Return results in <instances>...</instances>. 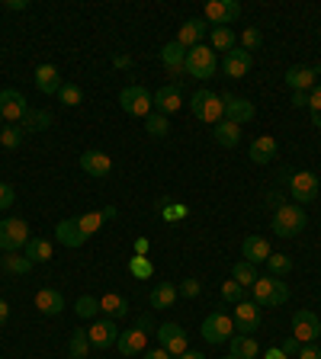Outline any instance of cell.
I'll list each match as a JSON object with an SVG mask.
<instances>
[{"label":"cell","mask_w":321,"mask_h":359,"mask_svg":"<svg viewBox=\"0 0 321 359\" xmlns=\"http://www.w3.org/2000/svg\"><path fill=\"white\" fill-rule=\"evenodd\" d=\"M251 295H254V305H263V308H280L289 302V283L277 276H257V283L251 285Z\"/></svg>","instance_id":"6da1fadb"},{"label":"cell","mask_w":321,"mask_h":359,"mask_svg":"<svg viewBox=\"0 0 321 359\" xmlns=\"http://www.w3.org/2000/svg\"><path fill=\"white\" fill-rule=\"evenodd\" d=\"M306 209L302 205H289V202H283V205H277V212H273V234L277 238H296V234L306 231Z\"/></svg>","instance_id":"7a4b0ae2"},{"label":"cell","mask_w":321,"mask_h":359,"mask_svg":"<svg viewBox=\"0 0 321 359\" xmlns=\"http://www.w3.org/2000/svg\"><path fill=\"white\" fill-rule=\"evenodd\" d=\"M190 109H193V116L199 122H206V126H218V122L225 119L222 97H216L209 90H196L193 97H190Z\"/></svg>","instance_id":"3957f363"},{"label":"cell","mask_w":321,"mask_h":359,"mask_svg":"<svg viewBox=\"0 0 321 359\" xmlns=\"http://www.w3.org/2000/svg\"><path fill=\"white\" fill-rule=\"evenodd\" d=\"M119 106L122 112L135 116V119H148L151 106H155V93H148V87H142V83H129L119 93Z\"/></svg>","instance_id":"277c9868"},{"label":"cell","mask_w":321,"mask_h":359,"mask_svg":"<svg viewBox=\"0 0 321 359\" xmlns=\"http://www.w3.org/2000/svg\"><path fill=\"white\" fill-rule=\"evenodd\" d=\"M218 71V58L209 45H196L187 52V74L196 77V81H209L212 74Z\"/></svg>","instance_id":"5b68a950"},{"label":"cell","mask_w":321,"mask_h":359,"mask_svg":"<svg viewBox=\"0 0 321 359\" xmlns=\"http://www.w3.org/2000/svg\"><path fill=\"white\" fill-rule=\"evenodd\" d=\"M199 334H202V340H206V344H212V346L228 344V340L235 337V321H232V314H225V311L209 314V318L202 321Z\"/></svg>","instance_id":"8992f818"},{"label":"cell","mask_w":321,"mask_h":359,"mask_svg":"<svg viewBox=\"0 0 321 359\" xmlns=\"http://www.w3.org/2000/svg\"><path fill=\"white\" fill-rule=\"evenodd\" d=\"M26 244H30V224L22 218H4L0 222V250L13 254V250H20Z\"/></svg>","instance_id":"52a82bcc"},{"label":"cell","mask_w":321,"mask_h":359,"mask_svg":"<svg viewBox=\"0 0 321 359\" xmlns=\"http://www.w3.org/2000/svg\"><path fill=\"white\" fill-rule=\"evenodd\" d=\"M26 112H30V103H26V97H22L20 90H13V87L0 90V119L7 122V126H20Z\"/></svg>","instance_id":"ba28073f"},{"label":"cell","mask_w":321,"mask_h":359,"mask_svg":"<svg viewBox=\"0 0 321 359\" xmlns=\"http://www.w3.org/2000/svg\"><path fill=\"white\" fill-rule=\"evenodd\" d=\"M238 16H241L238 0H209L206 10H202V20L209 22L212 29H216V26H232Z\"/></svg>","instance_id":"9c48e42d"},{"label":"cell","mask_w":321,"mask_h":359,"mask_svg":"<svg viewBox=\"0 0 321 359\" xmlns=\"http://www.w3.org/2000/svg\"><path fill=\"white\" fill-rule=\"evenodd\" d=\"M318 189H321V183L312 170H299L289 177V196L299 202V205H308V202L318 199Z\"/></svg>","instance_id":"30bf717a"},{"label":"cell","mask_w":321,"mask_h":359,"mask_svg":"<svg viewBox=\"0 0 321 359\" xmlns=\"http://www.w3.org/2000/svg\"><path fill=\"white\" fill-rule=\"evenodd\" d=\"M232 321H235V334L254 337L257 330H261V305H254V302H247V299L238 302V305H235Z\"/></svg>","instance_id":"8fae6325"},{"label":"cell","mask_w":321,"mask_h":359,"mask_svg":"<svg viewBox=\"0 0 321 359\" xmlns=\"http://www.w3.org/2000/svg\"><path fill=\"white\" fill-rule=\"evenodd\" d=\"M292 337L299 340V344H315L321 337V321L315 311H306V308H299V311L292 314Z\"/></svg>","instance_id":"7c38bea8"},{"label":"cell","mask_w":321,"mask_h":359,"mask_svg":"<svg viewBox=\"0 0 321 359\" xmlns=\"http://www.w3.org/2000/svg\"><path fill=\"white\" fill-rule=\"evenodd\" d=\"M119 334H122V330L116 327V321H112V318H97V321L90 324V330H87L90 346H97V350H110V346H116Z\"/></svg>","instance_id":"4fadbf2b"},{"label":"cell","mask_w":321,"mask_h":359,"mask_svg":"<svg viewBox=\"0 0 321 359\" xmlns=\"http://www.w3.org/2000/svg\"><path fill=\"white\" fill-rule=\"evenodd\" d=\"M155 334H157V340H161V346H164L173 359L183 356V353L190 350V346H187V330L180 327V324H173V321L171 324H161Z\"/></svg>","instance_id":"5bb4252c"},{"label":"cell","mask_w":321,"mask_h":359,"mask_svg":"<svg viewBox=\"0 0 321 359\" xmlns=\"http://www.w3.org/2000/svg\"><path fill=\"white\" fill-rule=\"evenodd\" d=\"M81 170L87 173V177H93V180H103V177H110V170H112V157L106 154V151H84L81 154Z\"/></svg>","instance_id":"9a60e30c"},{"label":"cell","mask_w":321,"mask_h":359,"mask_svg":"<svg viewBox=\"0 0 321 359\" xmlns=\"http://www.w3.org/2000/svg\"><path fill=\"white\" fill-rule=\"evenodd\" d=\"M222 103H225V119L228 122H238V126H244V122L254 119V103L244 97H235V93H222Z\"/></svg>","instance_id":"2e32d148"},{"label":"cell","mask_w":321,"mask_h":359,"mask_svg":"<svg viewBox=\"0 0 321 359\" xmlns=\"http://www.w3.org/2000/svg\"><path fill=\"white\" fill-rule=\"evenodd\" d=\"M161 65L167 67V74L180 81V77L187 74V48H183L180 42L164 45V48H161Z\"/></svg>","instance_id":"e0dca14e"},{"label":"cell","mask_w":321,"mask_h":359,"mask_svg":"<svg viewBox=\"0 0 321 359\" xmlns=\"http://www.w3.org/2000/svg\"><path fill=\"white\" fill-rule=\"evenodd\" d=\"M321 74V65L315 67H289L286 71V87H292V93H308V90L315 87V77Z\"/></svg>","instance_id":"ac0fdd59"},{"label":"cell","mask_w":321,"mask_h":359,"mask_svg":"<svg viewBox=\"0 0 321 359\" xmlns=\"http://www.w3.org/2000/svg\"><path fill=\"white\" fill-rule=\"evenodd\" d=\"M209 36V22L206 20H187L183 26H180V32H177V39L173 42H180L183 48H196V45H202V39Z\"/></svg>","instance_id":"d6986e66"},{"label":"cell","mask_w":321,"mask_h":359,"mask_svg":"<svg viewBox=\"0 0 321 359\" xmlns=\"http://www.w3.org/2000/svg\"><path fill=\"white\" fill-rule=\"evenodd\" d=\"M148 330L142 327H132V330H122L119 340H116V346H119L122 356H138V353L148 350Z\"/></svg>","instance_id":"ffe728a7"},{"label":"cell","mask_w":321,"mask_h":359,"mask_svg":"<svg viewBox=\"0 0 321 359\" xmlns=\"http://www.w3.org/2000/svg\"><path fill=\"white\" fill-rule=\"evenodd\" d=\"M180 106H183V93H180V83H167V87H161L155 93V109L161 112V116H171V112H177Z\"/></svg>","instance_id":"44dd1931"},{"label":"cell","mask_w":321,"mask_h":359,"mask_svg":"<svg viewBox=\"0 0 321 359\" xmlns=\"http://www.w3.org/2000/svg\"><path fill=\"white\" fill-rule=\"evenodd\" d=\"M273 254L270 250V241L261 238V234H251V238H244V244H241V257H244L247 263H267V257Z\"/></svg>","instance_id":"7402d4cb"},{"label":"cell","mask_w":321,"mask_h":359,"mask_svg":"<svg viewBox=\"0 0 321 359\" xmlns=\"http://www.w3.org/2000/svg\"><path fill=\"white\" fill-rule=\"evenodd\" d=\"M251 65H254V55L244 52V48H232L222 61V67H225V74L228 77H244L247 71H251Z\"/></svg>","instance_id":"603a6c76"},{"label":"cell","mask_w":321,"mask_h":359,"mask_svg":"<svg viewBox=\"0 0 321 359\" xmlns=\"http://www.w3.org/2000/svg\"><path fill=\"white\" fill-rule=\"evenodd\" d=\"M36 308L45 314V318H58L65 311V295L58 289H39L36 292Z\"/></svg>","instance_id":"cb8c5ba5"},{"label":"cell","mask_w":321,"mask_h":359,"mask_svg":"<svg viewBox=\"0 0 321 359\" xmlns=\"http://www.w3.org/2000/svg\"><path fill=\"white\" fill-rule=\"evenodd\" d=\"M247 157H251L254 164H270V161L277 157V138H273V135H261V138H254Z\"/></svg>","instance_id":"d4e9b609"},{"label":"cell","mask_w":321,"mask_h":359,"mask_svg":"<svg viewBox=\"0 0 321 359\" xmlns=\"http://www.w3.org/2000/svg\"><path fill=\"white\" fill-rule=\"evenodd\" d=\"M32 81H36V87L42 90V93H48V97L61 90V74H58V67L55 65H39L36 74H32Z\"/></svg>","instance_id":"484cf974"},{"label":"cell","mask_w":321,"mask_h":359,"mask_svg":"<svg viewBox=\"0 0 321 359\" xmlns=\"http://www.w3.org/2000/svg\"><path fill=\"white\" fill-rule=\"evenodd\" d=\"M228 346H232L235 359H257L261 356V344H257L254 337H247V334H235L232 340H228Z\"/></svg>","instance_id":"4316f807"},{"label":"cell","mask_w":321,"mask_h":359,"mask_svg":"<svg viewBox=\"0 0 321 359\" xmlns=\"http://www.w3.org/2000/svg\"><path fill=\"white\" fill-rule=\"evenodd\" d=\"M55 234H58V244H65V247H81V244H87V238H84L81 228H77V218H65V222H58Z\"/></svg>","instance_id":"83f0119b"},{"label":"cell","mask_w":321,"mask_h":359,"mask_svg":"<svg viewBox=\"0 0 321 359\" xmlns=\"http://www.w3.org/2000/svg\"><path fill=\"white\" fill-rule=\"evenodd\" d=\"M129 299L126 295H119V292H110V295H103V299H100V311L106 314V318H112V321H116V318H126L129 314Z\"/></svg>","instance_id":"f1b7e54d"},{"label":"cell","mask_w":321,"mask_h":359,"mask_svg":"<svg viewBox=\"0 0 321 359\" xmlns=\"http://www.w3.org/2000/svg\"><path fill=\"white\" fill-rule=\"evenodd\" d=\"M212 138H216L222 148H235V144L241 142V126H238V122L222 119L218 126H212Z\"/></svg>","instance_id":"f546056e"},{"label":"cell","mask_w":321,"mask_h":359,"mask_svg":"<svg viewBox=\"0 0 321 359\" xmlns=\"http://www.w3.org/2000/svg\"><path fill=\"white\" fill-rule=\"evenodd\" d=\"M22 254L30 257L32 263H48L55 257V247H52V241H45V238H30V244L22 247Z\"/></svg>","instance_id":"4dcf8cb0"},{"label":"cell","mask_w":321,"mask_h":359,"mask_svg":"<svg viewBox=\"0 0 321 359\" xmlns=\"http://www.w3.org/2000/svg\"><path fill=\"white\" fill-rule=\"evenodd\" d=\"M209 36H212V52H232V48H238V39H235V32H232V26H216V29H209Z\"/></svg>","instance_id":"1f68e13d"},{"label":"cell","mask_w":321,"mask_h":359,"mask_svg":"<svg viewBox=\"0 0 321 359\" xmlns=\"http://www.w3.org/2000/svg\"><path fill=\"white\" fill-rule=\"evenodd\" d=\"M20 128H22V135H26V132H45V128H52V112H45V109H30L26 116H22Z\"/></svg>","instance_id":"d6a6232c"},{"label":"cell","mask_w":321,"mask_h":359,"mask_svg":"<svg viewBox=\"0 0 321 359\" xmlns=\"http://www.w3.org/2000/svg\"><path fill=\"white\" fill-rule=\"evenodd\" d=\"M0 269H4V273H13V276H22V273L32 269V260L26 254H20V250H13V254L0 257Z\"/></svg>","instance_id":"836d02e7"},{"label":"cell","mask_w":321,"mask_h":359,"mask_svg":"<svg viewBox=\"0 0 321 359\" xmlns=\"http://www.w3.org/2000/svg\"><path fill=\"white\" fill-rule=\"evenodd\" d=\"M177 302V285L173 283H157L151 289V308H171Z\"/></svg>","instance_id":"e575fe53"},{"label":"cell","mask_w":321,"mask_h":359,"mask_svg":"<svg viewBox=\"0 0 321 359\" xmlns=\"http://www.w3.org/2000/svg\"><path fill=\"white\" fill-rule=\"evenodd\" d=\"M232 279L238 285H244V289H251V285L257 283V266H254V263H247V260H238L232 266Z\"/></svg>","instance_id":"d590c367"},{"label":"cell","mask_w":321,"mask_h":359,"mask_svg":"<svg viewBox=\"0 0 321 359\" xmlns=\"http://www.w3.org/2000/svg\"><path fill=\"white\" fill-rule=\"evenodd\" d=\"M74 314L81 318V321H97L100 299H93V295H81V299L74 302Z\"/></svg>","instance_id":"8d00e7d4"},{"label":"cell","mask_w":321,"mask_h":359,"mask_svg":"<svg viewBox=\"0 0 321 359\" xmlns=\"http://www.w3.org/2000/svg\"><path fill=\"white\" fill-rule=\"evenodd\" d=\"M67 353H71V359H87V353H90V337H87V330H74V334H71Z\"/></svg>","instance_id":"74e56055"},{"label":"cell","mask_w":321,"mask_h":359,"mask_svg":"<svg viewBox=\"0 0 321 359\" xmlns=\"http://www.w3.org/2000/svg\"><path fill=\"white\" fill-rule=\"evenodd\" d=\"M58 103H61V106H67V109H74V106H81V103H84V90L77 87V83H61V90H58Z\"/></svg>","instance_id":"f35d334b"},{"label":"cell","mask_w":321,"mask_h":359,"mask_svg":"<svg viewBox=\"0 0 321 359\" xmlns=\"http://www.w3.org/2000/svg\"><path fill=\"white\" fill-rule=\"evenodd\" d=\"M145 132H148L151 138H164V135L171 132V122H167V116H161V112H151L148 119H145Z\"/></svg>","instance_id":"ab89813d"},{"label":"cell","mask_w":321,"mask_h":359,"mask_svg":"<svg viewBox=\"0 0 321 359\" xmlns=\"http://www.w3.org/2000/svg\"><path fill=\"white\" fill-rule=\"evenodd\" d=\"M157 212H161V218L164 222H177V218H187V205H180V202H171V199H161L157 202Z\"/></svg>","instance_id":"60d3db41"},{"label":"cell","mask_w":321,"mask_h":359,"mask_svg":"<svg viewBox=\"0 0 321 359\" xmlns=\"http://www.w3.org/2000/svg\"><path fill=\"white\" fill-rule=\"evenodd\" d=\"M267 266H270V276L283 279V276H289L292 260H289V257H286V254H270V257H267Z\"/></svg>","instance_id":"b9f144b4"},{"label":"cell","mask_w":321,"mask_h":359,"mask_svg":"<svg viewBox=\"0 0 321 359\" xmlns=\"http://www.w3.org/2000/svg\"><path fill=\"white\" fill-rule=\"evenodd\" d=\"M129 273H132L135 279H151L155 276V263H151L148 257H132V260H129Z\"/></svg>","instance_id":"7bdbcfd3"},{"label":"cell","mask_w":321,"mask_h":359,"mask_svg":"<svg viewBox=\"0 0 321 359\" xmlns=\"http://www.w3.org/2000/svg\"><path fill=\"white\" fill-rule=\"evenodd\" d=\"M0 144H4L7 151L20 148V144H22V128L20 126H4V128H0Z\"/></svg>","instance_id":"ee69618b"},{"label":"cell","mask_w":321,"mask_h":359,"mask_svg":"<svg viewBox=\"0 0 321 359\" xmlns=\"http://www.w3.org/2000/svg\"><path fill=\"white\" fill-rule=\"evenodd\" d=\"M261 45H263L261 29H254V26H251V29H244V32H241V48H244V52H257Z\"/></svg>","instance_id":"f6af8a7d"},{"label":"cell","mask_w":321,"mask_h":359,"mask_svg":"<svg viewBox=\"0 0 321 359\" xmlns=\"http://www.w3.org/2000/svg\"><path fill=\"white\" fill-rule=\"evenodd\" d=\"M222 299L232 302V305H238V302H244V285H238L235 279H228V283H222Z\"/></svg>","instance_id":"bcb514c9"},{"label":"cell","mask_w":321,"mask_h":359,"mask_svg":"<svg viewBox=\"0 0 321 359\" xmlns=\"http://www.w3.org/2000/svg\"><path fill=\"white\" fill-rule=\"evenodd\" d=\"M16 202V193H13V187L10 183H0V212H7L10 205Z\"/></svg>","instance_id":"7dc6e473"},{"label":"cell","mask_w":321,"mask_h":359,"mask_svg":"<svg viewBox=\"0 0 321 359\" xmlns=\"http://www.w3.org/2000/svg\"><path fill=\"white\" fill-rule=\"evenodd\" d=\"M199 279H187V283H180L177 285V295H187V299H196V295H199Z\"/></svg>","instance_id":"c3c4849f"},{"label":"cell","mask_w":321,"mask_h":359,"mask_svg":"<svg viewBox=\"0 0 321 359\" xmlns=\"http://www.w3.org/2000/svg\"><path fill=\"white\" fill-rule=\"evenodd\" d=\"M280 350H283L286 356H299L302 344H299V340H296V337H283V340H280Z\"/></svg>","instance_id":"681fc988"},{"label":"cell","mask_w":321,"mask_h":359,"mask_svg":"<svg viewBox=\"0 0 321 359\" xmlns=\"http://www.w3.org/2000/svg\"><path fill=\"white\" fill-rule=\"evenodd\" d=\"M308 109L321 112V83H315V87L308 90Z\"/></svg>","instance_id":"f907efd6"},{"label":"cell","mask_w":321,"mask_h":359,"mask_svg":"<svg viewBox=\"0 0 321 359\" xmlns=\"http://www.w3.org/2000/svg\"><path fill=\"white\" fill-rule=\"evenodd\" d=\"M299 359H321V346H315V344H302Z\"/></svg>","instance_id":"816d5d0a"},{"label":"cell","mask_w":321,"mask_h":359,"mask_svg":"<svg viewBox=\"0 0 321 359\" xmlns=\"http://www.w3.org/2000/svg\"><path fill=\"white\" fill-rule=\"evenodd\" d=\"M142 356H145V359H173V356H171V353H167V350H164V346H157V350H145V353H142Z\"/></svg>","instance_id":"f5cc1de1"},{"label":"cell","mask_w":321,"mask_h":359,"mask_svg":"<svg viewBox=\"0 0 321 359\" xmlns=\"http://www.w3.org/2000/svg\"><path fill=\"white\" fill-rule=\"evenodd\" d=\"M135 327L148 330V334H151V330H157V327H155V321H151V314H142V318H138V324H135Z\"/></svg>","instance_id":"db71d44e"},{"label":"cell","mask_w":321,"mask_h":359,"mask_svg":"<svg viewBox=\"0 0 321 359\" xmlns=\"http://www.w3.org/2000/svg\"><path fill=\"white\" fill-rule=\"evenodd\" d=\"M148 238H138V241H135V257H145V254H148Z\"/></svg>","instance_id":"11a10c76"},{"label":"cell","mask_w":321,"mask_h":359,"mask_svg":"<svg viewBox=\"0 0 321 359\" xmlns=\"http://www.w3.org/2000/svg\"><path fill=\"white\" fill-rule=\"evenodd\" d=\"M10 321V305H7V299H0V327Z\"/></svg>","instance_id":"9f6ffc18"},{"label":"cell","mask_w":321,"mask_h":359,"mask_svg":"<svg viewBox=\"0 0 321 359\" xmlns=\"http://www.w3.org/2000/svg\"><path fill=\"white\" fill-rule=\"evenodd\" d=\"M263 359H289V356H286V353L280 350V346H270V350L263 353Z\"/></svg>","instance_id":"6f0895ef"},{"label":"cell","mask_w":321,"mask_h":359,"mask_svg":"<svg viewBox=\"0 0 321 359\" xmlns=\"http://www.w3.org/2000/svg\"><path fill=\"white\" fill-rule=\"evenodd\" d=\"M292 106H296V109L308 106V93H292Z\"/></svg>","instance_id":"680465c9"},{"label":"cell","mask_w":321,"mask_h":359,"mask_svg":"<svg viewBox=\"0 0 321 359\" xmlns=\"http://www.w3.org/2000/svg\"><path fill=\"white\" fill-rule=\"evenodd\" d=\"M4 7H7V10H26V7H30V4H26V0H7Z\"/></svg>","instance_id":"91938a15"},{"label":"cell","mask_w":321,"mask_h":359,"mask_svg":"<svg viewBox=\"0 0 321 359\" xmlns=\"http://www.w3.org/2000/svg\"><path fill=\"white\" fill-rule=\"evenodd\" d=\"M177 359H206V356H202V353H196V350H187L183 356H177Z\"/></svg>","instance_id":"94428289"},{"label":"cell","mask_w":321,"mask_h":359,"mask_svg":"<svg viewBox=\"0 0 321 359\" xmlns=\"http://www.w3.org/2000/svg\"><path fill=\"white\" fill-rule=\"evenodd\" d=\"M312 122H315V128H321V112H312Z\"/></svg>","instance_id":"6125c7cd"},{"label":"cell","mask_w":321,"mask_h":359,"mask_svg":"<svg viewBox=\"0 0 321 359\" xmlns=\"http://www.w3.org/2000/svg\"><path fill=\"white\" fill-rule=\"evenodd\" d=\"M225 359H235V356H225Z\"/></svg>","instance_id":"be15d7a7"}]
</instances>
